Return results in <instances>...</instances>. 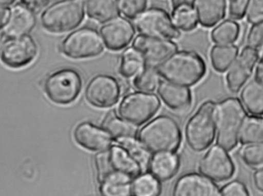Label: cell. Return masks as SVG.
Masks as SVG:
<instances>
[{
  "instance_id": "17",
  "label": "cell",
  "mask_w": 263,
  "mask_h": 196,
  "mask_svg": "<svg viewBox=\"0 0 263 196\" xmlns=\"http://www.w3.org/2000/svg\"><path fill=\"white\" fill-rule=\"evenodd\" d=\"M76 143L83 149L90 152H102L112 146L111 136L103 127L91 122L79 123L73 130Z\"/></svg>"
},
{
  "instance_id": "22",
  "label": "cell",
  "mask_w": 263,
  "mask_h": 196,
  "mask_svg": "<svg viewBox=\"0 0 263 196\" xmlns=\"http://www.w3.org/2000/svg\"><path fill=\"white\" fill-rule=\"evenodd\" d=\"M227 0H196V14L201 26L211 28L223 19Z\"/></svg>"
},
{
  "instance_id": "41",
  "label": "cell",
  "mask_w": 263,
  "mask_h": 196,
  "mask_svg": "<svg viewBox=\"0 0 263 196\" xmlns=\"http://www.w3.org/2000/svg\"><path fill=\"white\" fill-rule=\"evenodd\" d=\"M253 183L256 189L263 193V167L257 169L253 174Z\"/></svg>"
},
{
  "instance_id": "34",
  "label": "cell",
  "mask_w": 263,
  "mask_h": 196,
  "mask_svg": "<svg viewBox=\"0 0 263 196\" xmlns=\"http://www.w3.org/2000/svg\"><path fill=\"white\" fill-rule=\"evenodd\" d=\"M173 21L178 29L184 32H190L196 29L199 21L193 8H180L173 10Z\"/></svg>"
},
{
  "instance_id": "37",
  "label": "cell",
  "mask_w": 263,
  "mask_h": 196,
  "mask_svg": "<svg viewBox=\"0 0 263 196\" xmlns=\"http://www.w3.org/2000/svg\"><path fill=\"white\" fill-rule=\"evenodd\" d=\"M247 46L259 49L263 45V20L255 23L247 35Z\"/></svg>"
},
{
  "instance_id": "27",
  "label": "cell",
  "mask_w": 263,
  "mask_h": 196,
  "mask_svg": "<svg viewBox=\"0 0 263 196\" xmlns=\"http://www.w3.org/2000/svg\"><path fill=\"white\" fill-rule=\"evenodd\" d=\"M239 54V49L234 45H217L212 48L210 59L213 69L218 72H225L230 69Z\"/></svg>"
},
{
  "instance_id": "33",
  "label": "cell",
  "mask_w": 263,
  "mask_h": 196,
  "mask_svg": "<svg viewBox=\"0 0 263 196\" xmlns=\"http://www.w3.org/2000/svg\"><path fill=\"white\" fill-rule=\"evenodd\" d=\"M159 77L156 68L145 67L135 77L133 85L139 92L151 93L159 86L161 81Z\"/></svg>"
},
{
  "instance_id": "28",
  "label": "cell",
  "mask_w": 263,
  "mask_h": 196,
  "mask_svg": "<svg viewBox=\"0 0 263 196\" xmlns=\"http://www.w3.org/2000/svg\"><path fill=\"white\" fill-rule=\"evenodd\" d=\"M146 61L144 55L137 49L129 48L122 54L119 71L125 78L136 77L146 67Z\"/></svg>"
},
{
  "instance_id": "12",
  "label": "cell",
  "mask_w": 263,
  "mask_h": 196,
  "mask_svg": "<svg viewBox=\"0 0 263 196\" xmlns=\"http://www.w3.org/2000/svg\"><path fill=\"white\" fill-rule=\"evenodd\" d=\"M121 96V86L115 77L109 75H96L88 83L85 91L86 101L94 107L109 108L118 103Z\"/></svg>"
},
{
  "instance_id": "7",
  "label": "cell",
  "mask_w": 263,
  "mask_h": 196,
  "mask_svg": "<svg viewBox=\"0 0 263 196\" xmlns=\"http://www.w3.org/2000/svg\"><path fill=\"white\" fill-rule=\"evenodd\" d=\"M94 163L99 183L114 172L125 174L132 179L136 178L142 172L139 165L119 145L97 153L94 157Z\"/></svg>"
},
{
  "instance_id": "18",
  "label": "cell",
  "mask_w": 263,
  "mask_h": 196,
  "mask_svg": "<svg viewBox=\"0 0 263 196\" xmlns=\"http://www.w3.org/2000/svg\"><path fill=\"white\" fill-rule=\"evenodd\" d=\"M133 47L140 52L147 61L153 63H160L178 49L176 43L171 40L144 35H139L135 38Z\"/></svg>"
},
{
  "instance_id": "25",
  "label": "cell",
  "mask_w": 263,
  "mask_h": 196,
  "mask_svg": "<svg viewBox=\"0 0 263 196\" xmlns=\"http://www.w3.org/2000/svg\"><path fill=\"white\" fill-rule=\"evenodd\" d=\"M89 17L100 23H106L120 14L118 0H85Z\"/></svg>"
},
{
  "instance_id": "31",
  "label": "cell",
  "mask_w": 263,
  "mask_h": 196,
  "mask_svg": "<svg viewBox=\"0 0 263 196\" xmlns=\"http://www.w3.org/2000/svg\"><path fill=\"white\" fill-rule=\"evenodd\" d=\"M162 185L151 173L140 174L132 183V196H159Z\"/></svg>"
},
{
  "instance_id": "9",
  "label": "cell",
  "mask_w": 263,
  "mask_h": 196,
  "mask_svg": "<svg viewBox=\"0 0 263 196\" xmlns=\"http://www.w3.org/2000/svg\"><path fill=\"white\" fill-rule=\"evenodd\" d=\"M101 34L96 29L82 27L67 35L61 44V51L72 59H84L98 56L104 50Z\"/></svg>"
},
{
  "instance_id": "44",
  "label": "cell",
  "mask_w": 263,
  "mask_h": 196,
  "mask_svg": "<svg viewBox=\"0 0 263 196\" xmlns=\"http://www.w3.org/2000/svg\"><path fill=\"white\" fill-rule=\"evenodd\" d=\"M256 79L263 84V61L260 60L256 69Z\"/></svg>"
},
{
  "instance_id": "43",
  "label": "cell",
  "mask_w": 263,
  "mask_h": 196,
  "mask_svg": "<svg viewBox=\"0 0 263 196\" xmlns=\"http://www.w3.org/2000/svg\"><path fill=\"white\" fill-rule=\"evenodd\" d=\"M9 10L5 6L0 5V29L5 27L9 18Z\"/></svg>"
},
{
  "instance_id": "39",
  "label": "cell",
  "mask_w": 263,
  "mask_h": 196,
  "mask_svg": "<svg viewBox=\"0 0 263 196\" xmlns=\"http://www.w3.org/2000/svg\"><path fill=\"white\" fill-rule=\"evenodd\" d=\"M222 196H250L246 185L239 180H234L225 185L221 190Z\"/></svg>"
},
{
  "instance_id": "5",
  "label": "cell",
  "mask_w": 263,
  "mask_h": 196,
  "mask_svg": "<svg viewBox=\"0 0 263 196\" xmlns=\"http://www.w3.org/2000/svg\"><path fill=\"white\" fill-rule=\"evenodd\" d=\"M214 106L212 100L204 102L187 122L185 140L194 152H203L214 141L216 134Z\"/></svg>"
},
{
  "instance_id": "45",
  "label": "cell",
  "mask_w": 263,
  "mask_h": 196,
  "mask_svg": "<svg viewBox=\"0 0 263 196\" xmlns=\"http://www.w3.org/2000/svg\"><path fill=\"white\" fill-rule=\"evenodd\" d=\"M15 0H0V5L2 6H9V5L13 4Z\"/></svg>"
},
{
  "instance_id": "20",
  "label": "cell",
  "mask_w": 263,
  "mask_h": 196,
  "mask_svg": "<svg viewBox=\"0 0 263 196\" xmlns=\"http://www.w3.org/2000/svg\"><path fill=\"white\" fill-rule=\"evenodd\" d=\"M36 19L33 12L24 6H15L9 11V18L4 27L8 37L28 35L35 27Z\"/></svg>"
},
{
  "instance_id": "19",
  "label": "cell",
  "mask_w": 263,
  "mask_h": 196,
  "mask_svg": "<svg viewBox=\"0 0 263 196\" xmlns=\"http://www.w3.org/2000/svg\"><path fill=\"white\" fill-rule=\"evenodd\" d=\"M157 92L164 103L177 112L187 111L193 103L191 91L185 86L162 81L158 86Z\"/></svg>"
},
{
  "instance_id": "24",
  "label": "cell",
  "mask_w": 263,
  "mask_h": 196,
  "mask_svg": "<svg viewBox=\"0 0 263 196\" xmlns=\"http://www.w3.org/2000/svg\"><path fill=\"white\" fill-rule=\"evenodd\" d=\"M133 179L125 174L114 172L100 183L101 196H132Z\"/></svg>"
},
{
  "instance_id": "38",
  "label": "cell",
  "mask_w": 263,
  "mask_h": 196,
  "mask_svg": "<svg viewBox=\"0 0 263 196\" xmlns=\"http://www.w3.org/2000/svg\"><path fill=\"white\" fill-rule=\"evenodd\" d=\"M250 0H229V15L233 19L240 20L247 13Z\"/></svg>"
},
{
  "instance_id": "21",
  "label": "cell",
  "mask_w": 263,
  "mask_h": 196,
  "mask_svg": "<svg viewBox=\"0 0 263 196\" xmlns=\"http://www.w3.org/2000/svg\"><path fill=\"white\" fill-rule=\"evenodd\" d=\"M180 167L179 156L175 153L156 154L152 158L148 170L159 181L165 182L173 179Z\"/></svg>"
},
{
  "instance_id": "32",
  "label": "cell",
  "mask_w": 263,
  "mask_h": 196,
  "mask_svg": "<svg viewBox=\"0 0 263 196\" xmlns=\"http://www.w3.org/2000/svg\"><path fill=\"white\" fill-rule=\"evenodd\" d=\"M240 26L233 20H226L218 25L211 32L213 42L218 45H231L238 39Z\"/></svg>"
},
{
  "instance_id": "35",
  "label": "cell",
  "mask_w": 263,
  "mask_h": 196,
  "mask_svg": "<svg viewBox=\"0 0 263 196\" xmlns=\"http://www.w3.org/2000/svg\"><path fill=\"white\" fill-rule=\"evenodd\" d=\"M239 155L249 167L255 169L263 167V144L245 145L241 148Z\"/></svg>"
},
{
  "instance_id": "23",
  "label": "cell",
  "mask_w": 263,
  "mask_h": 196,
  "mask_svg": "<svg viewBox=\"0 0 263 196\" xmlns=\"http://www.w3.org/2000/svg\"><path fill=\"white\" fill-rule=\"evenodd\" d=\"M241 102L245 109L256 117H263V84L256 79L243 86L240 94Z\"/></svg>"
},
{
  "instance_id": "30",
  "label": "cell",
  "mask_w": 263,
  "mask_h": 196,
  "mask_svg": "<svg viewBox=\"0 0 263 196\" xmlns=\"http://www.w3.org/2000/svg\"><path fill=\"white\" fill-rule=\"evenodd\" d=\"M239 142L243 145L263 144V117H247L241 128Z\"/></svg>"
},
{
  "instance_id": "26",
  "label": "cell",
  "mask_w": 263,
  "mask_h": 196,
  "mask_svg": "<svg viewBox=\"0 0 263 196\" xmlns=\"http://www.w3.org/2000/svg\"><path fill=\"white\" fill-rule=\"evenodd\" d=\"M103 128L111 136L114 141L126 137L136 138V126L127 123L114 112L109 113L103 120Z\"/></svg>"
},
{
  "instance_id": "36",
  "label": "cell",
  "mask_w": 263,
  "mask_h": 196,
  "mask_svg": "<svg viewBox=\"0 0 263 196\" xmlns=\"http://www.w3.org/2000/svg\"><path fill=\"white\" fill-rule=\"evenodd\" d=\"M119 9L126 18L134 19L139 13L145 10L147 0H118Z\"/></svg>"
},
{
  "instance_id": "13",
  "label": "cell",
  "mask_w": 263,
  "mask_h": 196,
  "mask_svg": "<svg viewBox=\"0 0 263 196\" xmlns=\"http://www.w3.org/2000/svg\"><path fill=\"white\" fill-rule=\"evenodd\" d=\"M199 170L213 181L222 183L233 178L236 168L227 151L219 146H214L201 159Z\"/></svg>"
},
{
  "instance_id": "4",
  "label": "cell",
  "mask_w": 263,
  "mask_h": 196,
  "mask_svg": "<svg viewBox=\"0 0 263 196\" xmlns=\"http://www.w3.org/2000/svg\"><path fill=\"white\" fill-rule=\"evenodd\" d=\"M85 0H60L45 9L43 27L52 33H63L78 27L85 16Z\"/></svg>"
},
{
  "instance_id": "46",
  "label": "cell",
  "mask_w": 263,
  "mask_h": 196,
  "mask_svg": "<svg viewBox=\"0 0 263 196\" xmlns=\"http://www.w3.org/2000/svg\"><path fill=\"white\" fill-rule=\"evenodd\" d=\"M258 54H259V58H260V60L263 61V45L261 47L259 48L258 50Z\"/></svg>"
},
{
  "instance_id": "8",
  "label": "cell",
  "mask_w": 263,
  "mask_h": 196,
  "mask_svg": "<svg viewBox=\"0 0 263 196\" xmlns=\"http://www.w3.org/2000/svg\"><path fill=\"white\" fill-rule=\"evenodd\" d=\"M160 106V100L155 94L132 92L120 101L118 106L119 117L133 126H140L153 118Z\"/></svg>"
},
{
  "instance_id": "10",
  "label": "cell",
  "mask_w": 263,
  "mask_h": 196,
  "mask_svg": "<svg viewBox=\"0 0 263 196\" xmlns=\"http://www.w3.org/2000/svg\"><path fill=\"white\" fill-rule=\"evenodd\" d=\"M141 35L164 39H176L180 36L173 18L165 9L159 7L145 9L133 19Z\"/></svg>"
},
{
  "instance_id": "14",
  "label": "cell",
  "mask_w": 263,
  "mask_h": 196,
  "mask_svg": "<svg viewBox=\"0 0 263 196\" xmlns=\"http://www.w3.org/2000/svg\"><path fill=\"white\" fill-rule=\"evenodd\" d=\"M258 59L256 49L247 46L242 49L227 72V84L230 92L238 93L242 89L251 77Z\"/></svg>"
},
{
  "instance_id": "15",
  "label": "cell",
  "mask_w": 263,
  "mask_h": 196,
  "mask_svg": "<svg viewBox=\"0 0 263 196\" xmlns=\"http://www.w3.org/2000/svg\"><path fill=\"white\" fill-rule=\"evenodd\" d=\"M173 196H222V194L217 184L208 177L197 172H188L176 180Z\"/></svg>"
},
{
  "instance_id": "16",
  "label": "cell",
  "mask_w": 263,
  "mask_h": 196,
  "mask_svg": "<svg viewBox=\"0 0 263 196\" xmlns=\"http://www.w3.org/2000/svg\"><path fill=\"white\" fill-rule=\"evenodd\" d=\"M100 34L109 50L120 51L129 46L136 35V30L128 18L117 16L100 28Z\"/></svg>"
},
{
  "instance_id": "42",
  "label": "cell",
  "mask_w": 263,
  "mask_h": 196,
  "mask_svg": "<svg viewBox=\"0 0 263 196\" xmlns=\"http://www.w3.org/2000/svg\"><path fill=\"white\" fill-rule=\"evenodd\" d=\"M196 0H172L173 10L180 8H193Z\"/></svg>"
},
{
  "instance_id": "11",
  "label": "cell",
  "mask_w": 263,
  "mask_h": 196,
  "mask_svg": "<svg viewBox=\"0 0 263 196\" xmlns=\"http://www.w3.org/2000/svg\"><path fill=\"white\" fill-rule=\"evenodd\" d=\"M38 54V46L29 35L8 37L0 47L2 63L12 69H22L32 62Z\"/></svg>"
},
{
  "instance_id": "40",
  "label": "cell",
  "mask_w": 263,
  "mask_h": 196,
  "mask_svg": "<svg viewBox=\"0 0 263 196\" xmlns=\"http://www.w3.org/2000/svg\"><path fill=\"white\" fill-rule=\"evenodd\" d=\"M247 20L252 24L263 20V0H251L247 11Z\"/></svg>"
},
{
  "instance_id": "2",
  "label": "cell",
  "mask_w": 263,
  "mask_h": 196,
  "mask_svg": "<svg viewBox=\"0 0 263 196\" xmlns=\"http://www.w3.org/2000/svg\"><path fill=\"white\" fill-rule=\"evenodd\" d=\"M247 117L239 99L228 98L215 103L214 119L218 146L227 152L239 144L241 128Z\"/></svg>"
},
{
  "instance_id": "29",
  "label": "cell",
  "mask_w": 263,
  "mask_h": 196,
  "mask_svg": "<svg viewBox=\"0 0 263 196\" xmlns=\"http://www.w3.org/2000/svg\"><path fill=\"white\" fill-rule=\"evenodd\" d=\"M119 146H122L129 156L139 165L142 172L148 170L151 162V152L148 150L139 140L133 137H126L116 140Z\"/></svg>"
},
{
  "instance_id": "3",
  "label": "cell",
  "mask_w": 263,
  "mask_h": 196,
  "mask_svg": "<svg viewBox=\"0 0 263 196\" xmlns=\"http://www.w3.org/2000/svg\"><path fill=\"white\" fill-rule=\"evenodd\" d=\"M139 142L153 154L176 153L182 143L179 123L171 116L159 115L147 123L138 134Z\"/></svg>"
},
{
  "instance_id": "1",
  "label": "cell",
  "mask_w": 263,
  "mask_h": 196,
  "mask_svg": "<svg viewBox=\"0 0 263 196\" xmlns=\"http://www.w3.org/2000/svg\"><path fill=\"white\" fill-rule=\"evenodd\" d=\"M165 81L185 87L199 83L206 73L203 58L193 51H176L156 67Z\"/></svg>"
},
{
  "instance_id": "6",
  "label": "cell",
  "mask_w": 263,
  "mask_h": 196,
  "mask_svg": "<svg viewBox=\"0 0 263 196\" xmlns=\"http://www.w3.org/2000/svg\"><path fill=\"white\" fill-rule=\"evenodd\" d=\"M83 88V78L78 71L63 68L51 73L46 78L44 91L52 103L69 105L80 96Z\"/></svg>"
}]
</instances>
